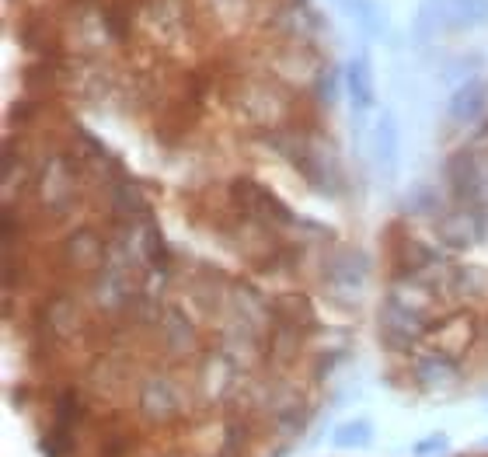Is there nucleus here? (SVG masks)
<instances>
[{
  "instance_id": "f257e3e1",
  "label": "nucleus",
  "mask_w": 488,
  "mask_h": 457,
  "mask_svg": "<svg viewBox=\"0 0 488 457\" xmlns=\"http://www.w3.org/2000/svg\"><path fill=\"white\" fill-rule=\"evenodd\" d=\"M422 18L450 28H482L488 25V0H426Z\"/></svg>"
},
{
  "instance_id": "f03ea898",
  "label": "nucleus",
  "mask_w": 488,
  "mask_h": 457,
  "mask_svg": "<svg viewBox=\"0 0 488 457\" xmlns=\"http://www.w3.org/2000/svg\"><path fill=\"white\" fill-rule=\"evenodd\" d=\"M485 109H488V80H468L450 99V116L457 122H474Z\"/></svg>"
},
{
  "instance_id": "7ed1b4c3",
  "label": "nucleus",
  "mask_w": 488,
  "mask_h": 457,
  "mask_svg": "<svg viewBox=\"0 0 488 457\" xmlns=\"http://www.w3.org/2000/svg\"><path fill=\"white\" fill-rule=\"evenodd\" d=\"M338 7H342V15H349L363 32H384V25H388V11L377 4V0H335Z\"/></svg>"
},
{
  "instance_id": "20e7f679",
  "label": "nucleus",
  "mask_w": 488,
  "mask_h": 457,
  "mask_svg": "<svg viewBox=\"0 0 488 457\" xmlns=\"http://www.w3.org/2000/svg\"><path fill=\"white\" fill-rule=\"evenodd\" d=\"M346 84H349V95L356 109H370L373 105V70L367 57H356L346 70Z\"/></svg>"
},
{
  "instance_id": "39448f33",
  "label": "nucleus",
  "mask_w": 488,
  "mask_h": 457,
  "mask_svg": "<svg viewBox=\"0 0 488 457\" xmlns=\"http://www.w3.org/2000/svg\"><path fill=\"white\" fill-rule=\"evenodd\" d=\"M216 11H223V15H244L248 11V0H213Z\"/></svg>"
}]
</instances>
